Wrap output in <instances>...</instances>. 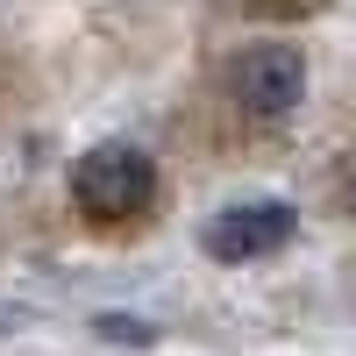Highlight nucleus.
<instances>
[{"label": "nucleus", "mask_w": 356, "mask_h": 356, "mask_svg": "<svg viewBox=\"0 0 356 356\" xmlns=\"http://www.w3.org/2000/svg\"><path fill=\"white\" fill-rule=\"evenodd\" d=\"M292 228H300V214H292L285 200H235L221 207L214 221H207V257L221 264H257L292 243Z\"/></svg>", "instance_id": "obj_3"}, {"label": "nucleus", "mask_w": 356, "mask_h": 356, "mask_svg": "<svg viewBox=\"0 0 356 356\" xmlns=\"http://www.w3.org/2000/svg\"><path fill=\"white\" fill-rule=\"evenodd\" d=\"M100 335H107V342H150V328H143V321H122V314H107Z\"/></svg>", "instance_id": "obj_4"}, {"label": "nucleus", "mask_w": 356, "mask_h": 356, "mask_svg": "<svg viewBox=\"0 0 356 356\" xmlns=\"http://www.w3.org/2000/svg\"><path fill=\"white\" fill-rule=\"evenodd\" d=\"M157 193V164L136 150V143H93L79 164H72V200L86 214H107V221H129L143 214Z\"/></svg>", "instance_id": "obj_1"}, {"label": "nucleus", "mask_w": 356, "mask_h": 356, "mask_svg": "<svg viewBox=\"0 0 356 356\" xmlns=\"http://www.w3.org/2000/svg\"><path fill=\"white\" fill-rule=\"evenodd\" d=\"M235 100H243L257 122H285V114L307 100V57L292 43L243 50V57H235Z\"/></svg>", "instance_id": "obj_2"}]
</instances>
